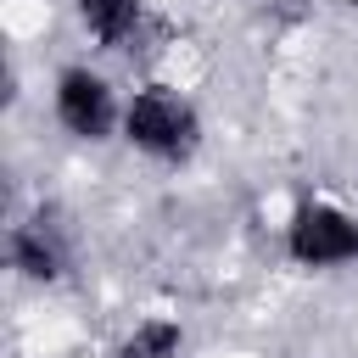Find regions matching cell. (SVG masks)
<instances>
[{"mask_svg": "<svg viewBox=\"0 0 358 358\" xmlns=\"http://www.w3.org/2000/svg\"><path fill=\"white\" fill-rule=\"evenodd\" d=\"M123 145L157 168H190L207 145V117L201 106L168 84V78H151L140 90H129V106H123Z\"/></svg>", "mask_w": 358, "mask_h": 358, "instance_id": "cell-1", "label": "cell"}, {"mask_svg": "<svg viewBox=\"0 0 358 358\" xmlns=\"http://www.w3.org/2000/svg\"><path fill=\"white\" fill-rule=\"evenodd\" d=\"M280 252L302 274H341L358 263V213L330 196H296L280 224Z\"/></svg>", "mask_w": 358, "mask_h": 358, "instance_id": "cell-2", "label": "cell"}, {"mask_svg": "<svg viewBox=\"0 0 358 358\" xmlns=\"http://www.w3.org/2000/svg\"><path fill=\"white\" fill-rule=\"evenodd\" d=\"M123 106H129V95L95 62H67L50 78V117H56V129L73 145H112V140H123Z\"/></svg>", "mask_w": 358, "mask_h": 358, "instance_id": "cell-3", "label": "cell"}, {"mask_svg": "<svg viewBox=\"0 0 358 358\" xmlns=\"http://www.w3.org/2000/svg\"><path fill=\"white\" fill-rule=\"evenodd\" d=\"M73 257H78L73 224H67L56 207H34L28 218H17V224L6 229V263H11V274H17L22 285H39V291L62 285V280L73 274Z\"/></svg>", "mask_w": 358, "mask_h": 358, "instance_id": "cell-4", "label": "cell"}, {"mask_svg": "<svg viewBox=\"0 0 358 358\" xmlns=\"http://www.w3.org/2000/svg\"><path fill=\"white\" fill-rule=\"evenodd\" d=\"M145 17H151L145 0H73L78 34L90 39V50H106V56L134 50L145 34Z\"/></svg>", "mask_w": 358, "mask_h": 358, "instance_id": "cell-5", "label": "cell"}, {"mask_svg": "<svg viewBox=\"0 0 358 358\" xmlns=\"http://www.w3.org/2000/svg\"><path fill=\"white\" fill-rule=\"evenodd\" d=\"M123 341H129L140 358H185V324H179V319H168V313L140 319Z\"/></svg>", "mask_w": 358, "mask_h": 358, "instance_id": "cell-6", "label": "cell"}, {"mask_svg": "<svg viewBox=\"0 0 358 358\" xmlns=\"http://www.w3.org/2000/svg\"><path fill=\"white\" fill-rule=\"evenodd\" d=\"M106 358H140V352H134V347H129V341H117V347H112V352H106Z\"/></svg>", "mask_w": 358, "mask_h": 358, "instance_id": "cell-7", "label": "cell"}]
</instances>
